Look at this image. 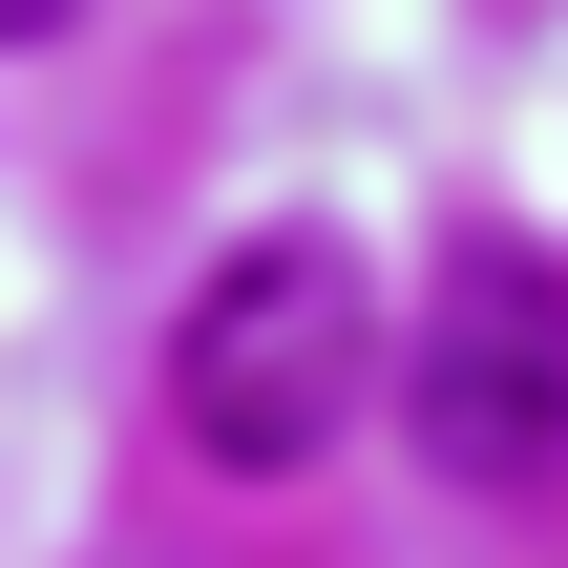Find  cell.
Listing matches in <instances>:
<instances>
[{
	"label": "cell",
	"mask_w": 568,
	"mask_h": 568,
	"mask_svg": "<svg viewBox=\"0 0 568 568\" xmlns=\"http://www.w3.org/2000/svg\"><path fill=\"white\" fill-rule=\"evenodd\" d=\"M358 358H379L358 253H337V232H253V253H211V295H190V337H169V422H190L232 485H274V464H316V443L358 422Z\"/></svg>",
	"instance_id": "1"
},
{
	"label": "cell",
	"mask_w": 568,
	"mask_h": 568,
	"mask_svg": "<svg viewBox=\"0 0 568 568\" xmlns=\"http://www.w3.org/2000/svg\"><path fill=\"white\" fill-rule=\"evenodd\" d=\"M400 400H422V464L443 485H568V274L527 232H464L422 337H400Z\"/></svg>",
	"instance_id": "2"
},
{
	"label": "cell",
	"mask_w": 568,
	"mask_h": 568,
	"mask_svg": "<svg viewBox=\"0 0 568 568\" xmlns=\"http://www.w3.org/2000/svg\"><path fill=\"white\" fill-rule=\"evenodd\" d=\"M63 21H84V0H0V42H63Z\"/></svg>",
	"instance_id": "3"
}]
</instances>
